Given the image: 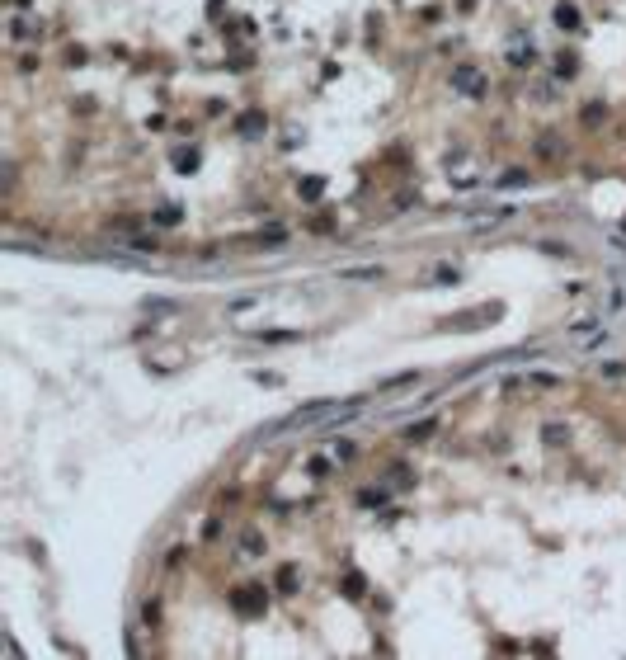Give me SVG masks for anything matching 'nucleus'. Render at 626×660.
<instances>
[{"label":"nucleus","mask_w":626,"mask_h":660,"mask_svg":"<svg viewBox=\"0 0 626 660\" xmlns=\"http://www.w3.org/2000/svg\"><path fill=\"white\" fill-rule=\"evenodd\" d=\"M259 604H264V590H259V585H245V594H235V608H240V613H255Z\"/></svg>","instance_id":"obj_2"},{"label":"nucleus","mask_w":626,"mask_h":660,"mask_svg":"<svg viewBox=\"0 0 626 660\" xmlns=\"http://www.w3.org/2000/svg\"><path fill=\"white\" fill-rule=\"evenodd\" d=\"M556 24H561V28H579V10L561 0V5H556Z\"/></svg>","instance_id":"obj_3"},{"label":"nucleus","mask_w":626,"mask_h":660,"mask_svg":"<svg viewBox=\"0 0 626 660\" xmlns=\"http://www.w3.org/2000/svg\"><path fill=\"white\" fill-rule=\"evenodd\" d=\"M452 85H457V90H466V94H481V90H485L481 71H471V66H462V71H452Z\"/></svg>","instance_id":"obj_1"}]
</instances>
